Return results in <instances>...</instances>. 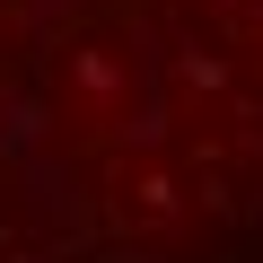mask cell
<instances>
[{"instance_id":"obj_1","label":"cell","mask_w":263,"mask_h":263,"mask_svg":"<svg viewBox=\"0 0 263 263\" xmlns=\"http://www.w3.org/2000/svg\"><path fill=\"white\" fill-rule=\"evenodd\" d=\"M263 211V0H0V263H184Z\"/></svg>"}]
</instances>
